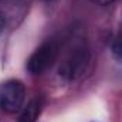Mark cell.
I'll return each mask as SVG.
<instances>
[{"mask_svg":"<svg viewBox=\"0 0 122 122\" xmlns=\"http://www.w3.org/2000/svg\"><path fill=\"white\" fill-rule=\"evenodd\" d=\"M90 62H91L90 47L85 44L84 40L74 41L68 47V50L65 51L61 60L58 74L65 81L70 82L77 81L88 71Z\"/></svg>","mask_w":122,"mask_h":122,"instance_id":"1","label":"cell"},{"mask_svg":"<svg viewBox=\"0 0 122 122\" xmlns=\"http://www.w3.org/2000/svg\"><path fill=\"white\" fill-rule=\"evenodd\" d=\"M60 54V44L56 40H48L43 43L27 60V71L31 75H41L48 68L54 65Z\"/></svg>","mask_w":122,"mask_h":122,"instance_id":"2","label":"cell"},{"mask_svg":"<svg viewBox=\"0 0 122 122\" xmlns=\"http://www.w3.org/2000/svg\"><path fill=\"white\" fill-rule=\"evenodd\" d=\"M26 88L20 80H7L0 84V111L16 114L23 109Z\"/></svg>","mask_w":122,"mask_h":122,"instance_id":"3","label":"cell"},{"mask_svg":"<svg viewBox=\"0 0 122 122\" xmlns=\"http://www.w3.org/2000/svg\"><path fill=\"white\" fill-rule=\"evenodd\" d=\"M43 105H44V102H43L41 98L31 99L30 102L23 108V112L20 115L19 122H36V119L38 118V115L41 114Z\"/></svg>","mask_w":122,"mask_h":122,"instance_id":"4","label":"cell"},{"mask_svg":"<svg viewBox=\"0 0 122 122\" xmlns=\"http://www.w3.org/2000/svg\"><path fill=\"white\" fill-rule=\"evenodd\" d=\"M111 50H112V54L117 60L122 61V33L119 36H117L111 44Z\"/></svg>","mask_w":122,"mask_h":122,"instance_id":"5","label":"cell"},{"mask_svg":"<svg viewBox=\"0 0 122 122\" xmlns=\"http://www.w3.org/2000/svg\"><path fill=\"white\" fill-rule=\"evenodd\" d=\"M92 1L97 3V4H99V6H109V4L115 3L117 0H92Z\"/></svg>","mask_w":122,"mask_h":122,"instance_id":"6","label":"cell"},{"mask_svg":"<svg viewBox=\"0 0 122 122\" xmlns=\"http://www.w3.org/2000/svg\"><path fill=\"white\" fill-rule=\"evenodd\" d=\"M4 26H6V19H4V16H3V14L0 13V33L3 31Z\"/></svg>","mask_w":122,"mask_h":122,"instance_id":"7","label":"cell"},{"mask_svg":"<svg viewBox=\"0 0 122 122\" xmlns=\"http://www.w3.org/2000/svg\"><path fill=\"white\" fill-rule=\"evenodd\" d=\"M46 1H51V0H46Z\"/></svg>","mask_w":122,"mask_h":122,"instance_id":"8","label":"cell"}]
</instances>
